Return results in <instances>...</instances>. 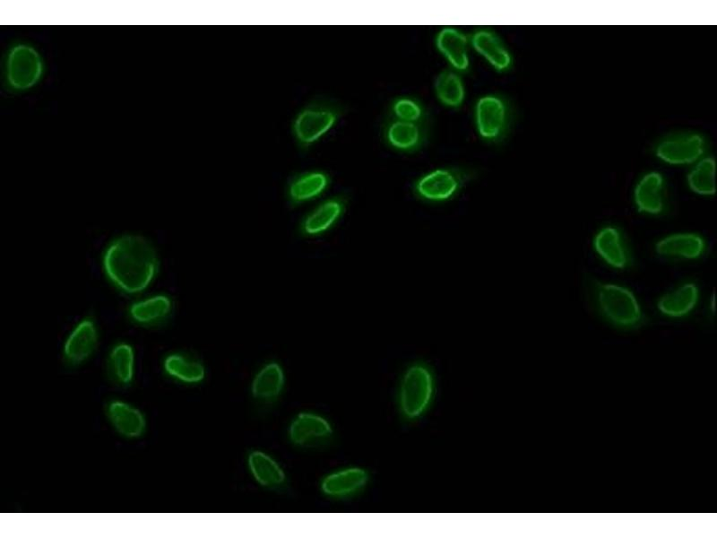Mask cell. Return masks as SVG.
<instances>
[{"label":"cell","instance_id":"1","mask_svg":"<svg viewBox=\"0 0 717 538\" xmlns=\"http://www.w3.org/2000/svg\"><path fill=\"white\" fill-rule=\"evenodd\" d=\"M153 246L139 235H124L109 244L103 256L109 280L124 292L137 293L151 282L158 270Z\"/></svg>","mask_w":717,"mask_h":538},{"label":"cell","instance_id":"2","mask_svg":"<svg viewBox=\"0 0 717 538\" xmlns=\"http://www.w3.org/2000/svg\"><path fill=\"white\" fill-rule=\"evenodd\" d=\"M346 112L345 106L327 95H316L306 101L293 115L289 131L300 155H307L337 126Z\"/></svg>","mask_w":717,"mask_h":538},{"label":"cell","instance_id":"3","mask_svg":"<svg viewBox=\"0 0 717 538\" xmlns=\"http://www.w3.org/2000/svg\"><path fill=\"white\" fill-rule=\"evenodd\" d=\"M435 390L431 369L424 363H415L404 372L399 391L402 415L409 420L420 417L428 408Z\"/></svg>","mask_w":717,"mask_h":538},{"label":"cell","instance_id":"4","mask_svg":"<svg viewBox=\"0 0 717 538\" xmlns=\"http://www.w3.org/2000/svg\"><path fill=\"white\" fill-rule=\"evenodd\" d=\"M595 291L599 310L609 322L620 327L640 324L642 309L630 290L615 283H598Z\"/></svg>","mask_w":717,"mask_h":538},{"label":"cell","instance_id":"5","mask_svg":"<svg viewBox=\"0 0 717 538\" xmlns=\"http://www.w3.org/2000/svg\"><path fill=\"white\" fill-rule=\"evenodd\" d=\"M472 176V171L464 168H438L416 180L414 193L423 201L444 203L454 197Z\"/></svg>","mask_w":717,"mask_h":538},{"label":"cell","instance_id":"6","mask_svg":"<svg viewBox=\"0 0 717 538\" xmlns=\"http://www.w3.org/2000/svg\"><path fill=\"white\" fill-rule=\"evenodd\" d=\"M474 118L479 136L486 142L498 143L506 135L511 126L510 104L500 94L483 95L476 101Z\"/></svg>","mask_w":717,"mask_h":538},{"label":"cell","instance_id":"7","mask_svg":"<svg viewBox=\"0 0 717 538\" xmlns=\"http://www.w3.org/2000/svg\"><path fill=\"white\" fill-rule=\"evenodd\" d=\"M334 430L331 421L323 414L313 411H302L289 421L287 436L296 447L313 448L329 442Z\"/></svg>","mask_w":717,"mask_h":538},{"label":"cell","instance_id":"8","mask_svg":"<svg viewBox=\"0 0 717 538\" xmlns=\"http://www.w3.org/2000/svg\"><path fill=\"white\" fill-rule=\"evenodd\" d=\"M707 149L704 136L696 132L675 133L662 138L655 146V155L671 165L695 163Z\"/></svg>","mask_w":717,"mask_h":538},{"label":"cell","instance_id":"9","mask_svg":"<svg viewBox=\"0 0 717 538\" xmlns=\"http://www.w3.org/2000/svg\"><path fill=\"white\" fill-rule=\"evenodd\" d=\"M43 71L38 51L27 44H16L9 51L5 62V76L15 90H26L35 85Z\"/></svg>","mask_w":717,"mask_h":538},{"label":"cell","instance_id":"10","mask_svg":"<svg viewBox=\"0 0 717 538\" xmlns=\"http://www.w3.org/2000/svg\"><path fill=\"white\" fill-rule=\"evenodd\" d=\"M429 134L428 123L410 122L387 117L382 127V137L386 145L403 152L419 150Z\"/></svg>","mask_w":717,"mask_h":538},{"label":"cell","instance_id":"11","mask_svg":"<svg viewBox=\"0 0 717 538\" xmlns=\"http://www.w3.org/2000/svg\"><path fill=\"white\" fill-rule=\"evenodd\" d=\"M99 332L95 321L86 317L80 321L67 335L62 351L65 363L77 367L87 361L95 352Z\"/></svg>","mask_w":717,"mask_h":538},{"label":"cell","instance_id":"12","mask_svg":"<svg viewBox=\"0 0 717 538\" xmlns=\"http://www.w3.org/2000/svg\"><path fill=\"white\" fill-rule=\"evenodd\" d=\"M105 414L112 429L124 438L138 439L145 434L147 421L144 413L128 402L109 400Z\"/></svg>","mask_w":717,"mask_h":538},{"label":"cell","instance_id":"13","mask_svg":"<svg viewBox=\"0 0 717 538\" xmlns=\"http://www.w3.org/2000/svg\"><path fill=\"white\" fill-rule=\"evenodd\" d=\"M368 479L367 470L357 466L345 467L324 475L320 482V490L326 498L346 499L361 491Z\"/></svg>","mask_w":717,"mask_h":538},{"label":"cell","instance_id":"14","mask_svg":"<svg viewBox=\"0 0 717 538\" xmlns=\"http://www.w3.org/2000/svg\"><path fill=\"white\" fill-rule=\"evenodd\" d=\"M330 174L322 169L295 173L286 187V196L293 204H300L321 196L331 185Z\"/></svg>","mask_w":717,"mask_h":538},{"label":"cell","instance_id":"15","mask_svg":"<svg viewBox=\"0 0 717 538\" xmlns=\"http://www.w3.org/2000/svg\"><path fill=\"white\" fill-rule=\"evenodd\" d=\"M285 383L282 366L275 360L268 361L260 367L252 378L251 396L263 405L274 404L281 397Z\"/></svg>","mask_w":717,"mask_h":538},{"label":"cell","instance_id":"16","mask_svg":"<svg viewBox=\"0 0 717 538\" xmlns=\"http://www.w3.org/2000/svg\"><path fill=\"white\" fill-rule=\"evenodd\" d=\"M246 466L254 481L264 489L280 490L287 484V473L282 465L262 449L248 452Z\"/></svg>","mask_w":717,"mask_h":538},{"label":"cell","instance_id":"17","mask_svg":"<svg viewBox=\"0 0 717 538\" xmlns=\"http://www.w3.org/2000/svg\"><path fill=\"white\" fill-rule=\"evenodd\" d=\"M469 39L473 48L496 70L505 72L511 68L513 65L511 52L495 31L479 28L471 33Z\"/></svg>","mask_w":717,"mask_h":538},{"label":"cell","instance_id":"18","mask_svg":"<svg viewBox=\"0 0 717 538\" xmlns=\"http://www.w3.org/2000/svg\"><path fill=\"white\" fill-rule=\"evenodd\" d=\"M597 254L611 267L624 269L630 265L632 257L621 232L615 227L600 229L593 239Z\"/></svg>","mask_w":717,"mask_h":538},{"label":"cell","instance_id":"19","mask_svg":"<svg viewBox=\"0 0 717 538\" xmlns=\"http://www.w3.org/2000/svg\"><path fill=\"white\" fill-rule=\"evenodd\" d=\"M634 200L637 210L641 213L658 215L665 208V180L657 171L644 175L636 184Z\"/></svg>","mask_w":717,"mask_h":538},{"label":"cell","instance_id":"20","mask_svg":"<svg viewBox=\"0 0 717 538\" xmlns=\"http://www.w3.org/2000/svg\"><path fill=\"white\" fill-rule=\"evenodd\" d=\"M164 374L184 385L201 384L206 377V368L198 359L182 352L167 354L162 360Z\"/></svg>","mask_w":717,"mask_h":538},{"label":"cell","instance_id":"21","mask_svg":"<svg viewBox=\"0 0 717 538\" xmlns=\"http://www.w3.org/2000/svg\"><path fill=\"white\" fill-rule=\"evenodd\" d=\"M345 205V199L341 195L322 201L304 218L303 232L308 236H317L327 231L341 217Z\"/></svg>","mask_w":717,"mask_h":538},{"label":"cell","instance_id":"22","mask_svg":"<svg viewBox=\"0 0 717 538\" xmlns=\"http://www.w3.org/2000/svg\"><path fill=\"white\" fill-rule=\"evenodd\" d=\"M469 42L465 33L451 27L443 28L436 37L437 49L458 72H465L470 67Z\"/></svg>","mask_w":717,"mask_h":538},{"label":"cell","instance_id":"23","mask_svg":"<svg viewBox=\"0 0 717 538\" xmlns=\"http://www.w3.org/2000/svg\"><path fill=\"white\" fill-rule=\"evenodd\" d=\"M705 247L704 239L700 235L691 232L668 235L655 245V250L659 255L685 259L700 257L704 253Z\"/></svg>","mask_w":717,"mask_h":538},{"label":"cell","instance_id":"24","mask_svg":"<svg viewBox=\"0 0 717 538\" xmlns=\"http://www.w3.org/2000/svg\"><path fill=\"white\" fill-rule=\"evenodd\" d=\"M107 374L110 381L119 386H130L135 375L134 348L127 343L115 344L107 359Z\"/></svg>","mask_w":717,"mask_h":538},{"label":"cell","instance_id":"25","mask_svg":"<svg viewBox=\"0 0 717 538\" xmlns=\"http://www.w3.org/2000/svg\"><path fill=\"white\" fill-rule=\"evenodd\" d=\"M698 299V287L693 282H687L662 295L657 307L669 317H683L695 308Z\"/></svg>","mask_w":717,"mask_h":538},{"label":"cell","instance_id":"26","mask_svg":"<svg viewBox=\"0 0 717 538\" xmlns=\"http://www.w3.org/2000/svg\"><path fill=\"white\" fill-rule=\"evenodd\" d=\"M172 310V301L166 295H154L133 303L130 317L140 325H152L167 318Z\"/></svg>","mask_w":717,"mask_h":538},{"label":"cell","instance_id":"27","mask_svg":"<svg viewBox=\"0 0 717 538\" xmlns=\"http://www.w3.org/2000/svg\"><path fill=\"white\" fill-rule=\"evenodd\" d=\"M435 92L439 101L449 108H456L465 99L463 80L454 68L442 70L435 80Z\"/></svg>","mask_w":717,"mask_h":538},{"label":"cell","instance_id":"28","mask_svg":"<svg viewBox=\"0 0 717 538\" xmlns=\"http://www.w3.org/2000/svg\"><path fill=\"white\" fill-rule=\"evenodd\" d=\"M689 188L701 195L715 193V161L713 157H703L695 162L687 174Z\"/></svg>","mask_w":717,"mask_h":538},{"label":"cell","instance_id":"29","mask_svg":"<svg viewBox=\"0 0 717 538\" xmlns=\"http://www.w3.org/2000/svg\"><path fill=\"white\" fill-rule=\"evenodd\" d=\"M428 111L424 104L416 97L399 96L394 98L388 108L387 117L410 121H428Z\"/></svg>","mask_w":717,"mask_h":538}]
</instances>
